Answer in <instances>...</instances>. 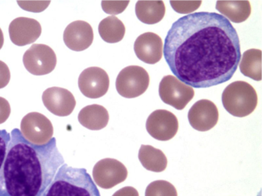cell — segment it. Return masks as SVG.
Listing matches in <instances>:
<instances>
[{
	"label": "cell",
	"mask_w": 262,
	"mask_h": 196,
	"mask_svg": "<svg viewBox=\"0 0 262 196\" xmlns=\"http://www.w3.org/2000/svg\"><path fill=\"white\" fill-rule=\"evenodd\" d=\"M150 77L142 66H129L120 71L116 78V90L126 99L142 95L149 86Z\"/></svg>",
	"instance_id": "5b68a950"
},
{
	"label": "cell",
	"mask_w": 262,
	"mask_h": 196,
	"mask_svg": "<svg viewBox=\"0 0 262 196\" xmlns=\"http://www.w3.org/2000/svg\"><path fill=\"white\" fill-rule=\"evenodd\" d=\"M148 134L160 141L173 138L179 129V123L174 114L164 109L154 111L146 121Z\"/></svg>",
	"instance_id": "30bf717a"
},
{
	"label": "cell",
	"mask_w": 262,
	"mask_h": 196,
	"mask_svg": "<svg viewBox=\"0 0 262 196\" xmlns=\"http://www.w3.org/2000/svg\"><path fill=\"white\" fill-rule=\"evenodd\" d=\"M42 101L49 112L59 117L71 115L77 104L74 95L68 89L60 87L46 89L43 92Z\"/></svg>",
	"instance_id": "4fadbf2b"
},
{
	"label": "cell",
	"mask_w": 262,
	"mask_h": 196,
	"mask_svg": "<svg viewBox=\"0 0 262 196\" xmlns=\"http://www.w3.org/2000/svg\"><path fill=\"white\" fill-rule=\"evenodd\" d=\"M20 128L25 139L36 146L48 144L53 138L54 128L52 121L38 112L27 114L21 120Z\"/></svg>",
	"instance_id": "8992f818"
},
{
	"label": "cell",
	"mask_w": 262,
	"mask_h": 196,
	"mask_svg": "<svg viewBox=\"0 0 262 196\" xmlns=\"http://www.w3.org/2000/svg\"><path fill=\"white\" fill-rule=\"evenodd\" d=\"M223 107L231 115L238 118L252 114L258 106V95L252 85L244 81L230 83L222 95Z\"/></svg>",
	"instance_id": "277c9868"
},
{
	"label": "cell",
	"mask_w": 262,
	"mask_h": 196,
	"mask_svg": "<svg viewBox=\"0 0 262 196\" xmlns=\"http://www.w3.org/2000/svg\"><path fill=\"white\" fill-rule=\"evenodd\" d=\"M135 53L145 64H156L163 56V41L153 32H146L138 37L134 44Z\"/></svg>",
	"instance_id": "2e32d148"
},
{
	"label": "cell",
	"mask_w": 262,
	"mask_h": 196,
	"mask_svg": "<svg viewBox=\"0 0 262 196\" xmlns=\"http://www.w3.org/2000/svg\"><path fill=\"white\" fill-rule=\"evenodd\" d=\"M9 37L17 46L33 44L41 36V24L34 18L19 17L9 24Z\"/></svg>",
	"instance_id": "5bb4252c"
},
{
	"label": "cell",
	"mask_w": 262,
	"mask_h": 196,
	"mask_svg": "<svg viewBox=\"0 0 262 196\" xmlns=\"http://www.w3.org/2000/svg\"><path fill=\"white\" fill-rule=\"evenodd\" d=\"M11 113V107L6 99L0 97V125L6 121Z\"/></svg>",
	"instance_id": "83f0119b"
},
{
	"label": "cell",
	"mask_w": 262,
	"mask_h": 196,
	"mask_svg": "<svg viewBox=\"0 0 262 196\" xmlns=\"http://www.w3.org/2000/svg\"><path fill=\"white\" fill-rule=\"evenodd\" d=\"M110 120L108 111L100 105H91L79 112L80 125L91 131H99L106 127Z\"/></svg>",
	"instance_id": "e0dca14e"
},
{
	"label": "cell",
	"mask_w": 262,
	"mask_h": 196,
	"mask_svg": "<svg viewBox=\"0 0 262 196\" xmlns=\"http://www.w3.org/2000/svg\"><path fill=\"white\" fill-rule=\"evenodd\" d=\"M159 95L165 104L178 110H183L193 100L194 90L176 77L168 75L163 77L160 83Z\"/></svg>",
	"instance_id": "52a82bcc"
},
{
	"label": "cell",
	"mask_w": 262,
	"mask_h": 196,
	"mask_svg": "<svg viewBox=\"0 0 262 196\" xmlns=\"http://www.w3.org/2000/svg\"><path fill=\"white\" fill-rule=\"evenodd\" d=\"M139 159L143 167L151 172H163L167 168V159L165 154L151 145L141 146Z\"/></svg>",
	"instance_id": "ffe728a7"
},
{
	"label": "cell",
	"mask_w": 262,
	"mask_h": 196,
	"mask_svg": "<svg viewBox=\"0 0 262 196\" xmlns=\"http://www.w3.org/2000/svg\"><path fill=\"white\" fill-rule=\"evenodd\" d=\"M262 52L259 49H250L243 54L240 61V71L243 75L255 81H261Z\"/></svg>",
	"instance_id": "7402d4cb"
},
{
	"label": "cell",
	"mask_w": 262,
	"mask_h": 196,
	"mask_svg": "<svg viewBox=\"0 0 262 196\" xmlns=\"http://www.w3.org/2000/svg\"><path fill=\"white\" fill-rule=\"evenodd\" d=\"M3 44H4V35H3V31L0 29V50L3 47Z\"/></svg>",
	"instance_id": "f546056e"
},
{
	"label": "cell",
	"mask_w": 262,
	"mask_h": 196,
	"mask_svg": "<svg viewBox=\"0 0 262 196\" xmlns=\"http://www.w3.org/2000/svg\"><path fill=\"white\" fill-rule=\"evenodd\" d=\"M23 64L26 69L33 75H47L57 65V57L49 46L35 44L24 54Z\"/></svg>",
	"instance_id": "ba28073f"
},
{
	"label": "cell",
	"mask_w": 262,
	"mask_h": 196,
	"mask_svg": "<svg viewBox=\"0 0 262 196\" xmlns=\"http://www.w3.org/2000/svg\"><path fill=\"white\" fill-rule=\"evenodd\" d=\"M78 86L85 96L89 99H99L108 92L110 77L102 68L97 66L86 68L79 77Z\"/></svg>",
	"instance_id": "8fae6325"
},
{
	"label": "cell",
	"mask_w": 262,
	"mask_h": 196,
	"mask_svg": "<svg viewBox=\"0 0 262 196\" xmlns=\"http://www.w3.org/2000/svg\"><path fill=\"white\" fill-rule=\"evenodd\" d=\"M163 51L173 74L192 88L229 81L242 56L235 28L223 15L214 12H196L175 21Z\"/></svg>",
	"instance_id": "6da1fadb"
},
{
	"label": "cell",
	"mask_w": 262,
	"mask_h": 196,
	"mask_svg": "<svg viewBox=\"0 0 262 196\" xmlns=\"http://www.w3.org/2000/svg\"><path fill=\"white\" fill-rule=\"evenodd\" d=\"M98 30L102 39L110 44L122 41L125 34V24L117 17L113 15L102 20L99 24Z\"/></svg>",
	"instance_id": "44dd1931"
},
{
	"label": "cell",
	"mask_w": 262,
	"mask_h": 196,
	"mask_svg": "<svg viewBox=\"0 0 262 196\" xmlns=\"http://www.w3.org/2000/svg\"><path fill=\"white\" fill-rule=\"evenodd\" d=\"M63 37L68 48L74 52H83L93 44L94 30L86 21H73L67 26Z\"/></svg>",
	"instance_id": "9a60e30c"
},
{
	"label": "cell",
	"mask_w": 262,
	"mask_h": 196,
	"mask_svg": "<svg viewBox=\"0 0 262 196\" xmlns=\"http://www.w3.org/2000/svg\"><path fill=\"white\" fill-rule=\"evenodd\" d=\"M10 135L0 171V196L42 195L64 164L56 139L36 146L26 140L19 129H13Z\"/></svg>",
	"instance_id": "7a4b0ae2"
},
{
	"label": "cell",
	"mask_w": 262,
	"mask_h": 196,
	"mask_svg": "<svg viewBox=\"0 0 262 196\" xmlns=\"http://www.w3.org/2000/svg\"><path fill=\"white\" fill-rule=\"evenodd\" d=\"M128 4L129 1H103L102 8L107 14L118 15L122 13Z\"/></svg>",
	"instance_id": "d4e9b609"
},
{
	"label": "cell",
	"mask_w": 262,
	"mask_h": 196,
	"mask_svg": "<svg viewBox=\"0 0 262 196\" xmlns=\"http://www.w3.org/2000/svg\"><path fill=\"white\" fill-rule=\"evenodd\" d=\"M10 70L7 64L0 61V89L6 87L10 81Z\"/></svg>",
	"instance_id": "4316f807"
},
{
	"label": "cell",
	"mask_w": 262,
	"mask_h": 196,
	"mask_svg": "<svg viewBox=\"0 0 262 196\" xmlns=\"http://www.w3.org/2000/svg\"><path fill=\"white\" fill-rule=\"evenodd\" d=\"M128 170L123 163L115 159L105 158L96 163L93 169L95 184L102 189H110L125 181Z\"/></svg>",
	"instance_id": "9c48e42d"
},
{
	"label": "cell",
	"mask_w": 262,
	"mask_h": 196,
	"mask_svg": "<svg viewBox=\"0 0 262 196\" xmlns=\"http://www.w3.org/2000/svg\"><path fill=\"white\" fill-rule=\"evenodd\" d=\"M172 8L178 13H191L202 4V1H170Z\"/></svg>",
	"instance_id": "cb8c5ba5"
},
{
	"label": "cell",
	"mask_w": 262,
	"mask_h": 196,
	"mask_svg": "<svg viewBox=\"0 0 262 196\" xmlns=\"http://www.w3.org/2000/svg\"><path fill=\"white\" fill-rule=\"evenodd\" d=\"M188 121L195 130L210 131L218 123V109L210 100H200L189 110Z\"/></svg>",
	"instance_id": "7c38bea8"
},
{
	"label": "cell",
	"mask_w": 262,
	"mask_h": 196,
	"mask_svg": "<svg viewBox=\"0 0 262 196\" xmlns=\"http://www.w3.org/2000/svg\"><path fill=\"white\" fill-rule=\"evenodd\" d=\"M11 135L6 130H0V171L3 167L7 154L8 145L10 141Z\"/></svg>",
	"instance_id": "484cf974"
},
{
	"label": "cell",
	"mask_w": 262,
	"mask_h": 196,
	"mask_svg": "<svg viewBox=\"0 0 262 196\" xmlns=\"http://www.w3.org/2000/svg\"><path fill=\"white\" fill-rule=\"evenodd\" d=\"M215 9L234 23L246 21L252 12L249 1H217Z\"/></svg>",
	"instance_id": "ac0fdd59"
},
{
	"label": "cell",
	"mask_w": 262,
	"mask_h": 196,
	"mask_svg": "<svg viewBox=\"0 0 262 196\" xmlns=\"http://www.w3.org/2000/svg\"><path fill=\"white\" fill-rule=\"evenodd\" d=\"M113 196H139L137 189L132 186H125L115 192Z\"/></svg>",
	"instance_id": "f1b7e54d"
},
{
	"label": "cell",
	"mask_w": 262,
	"mask_h": 196,
	"mask_svg": "<svg viewBox=\"0 0 262 196\" xmlns=\"http://www.w3.org/2000/svg\"><path fill=\"white\" fill-rule=\"evenodd\" d=\"M41 196H100L86 169L62 165Z\"/></svg>",
	"instance_id": "3957f363"
},
{
	"label": "cell",
	"mask_w": 262,
	"mask_h": 196,
	"mask_svg": "<svg viewBox=\"0 0 262 196\" xmlns=\"http://www.w3.org/2000/svg\"><path fill=\"white\" fill-rule=\"evenodd\" d=\"M145 196H178L176 188L165 180H156L148 185Z\"/></svg>",
	"instance_id": "603a6c76"
},
{
	"label": "cell",
	"mask_w": 262,
	"mask_h": 196,
	"mask_svg": "<svg viewBox=\"0 0 262 196\" xmlns=\"http://www.w3.org/2000/svg\"><path fill=\"white\" fill-rule=\"evenodd\" d=\"M165 12V5L163 1H138L136 5V16L145 24L160 22Z\"/></svg>",
	"instance_id": "d6986e66"
}]
</instances>
